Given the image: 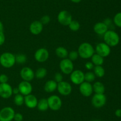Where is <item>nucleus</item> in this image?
<instances>
[{"instance_id":"19","label":"nucleus","mask_w":121,"mask_h":121,"mask_svg":"<svg viewBox=\"0 0 121 121\" xmlns=\"http://www.w3.org/2000/svg\"><path fill=\"white\" fill-rule=\"evenodd\" d=\"M108 26L104 22L97 23L93 27L95 32L99 35H104L108 30Z\"/></svg>"},{"instance_id":"11","label":"nucleus","mask_w":121,"mask_h":121,"mask_svg":"<svg viewBox=\"0 0 121 121\" xmlns=\"http://www.w3.org/2000/svg\"><path fill=\"white\" fill-rule=\"evenodd\" d=\"M57 89L60 94L65 96L69 95L72 91V85L70 83L63 81L57 83Z\"/></svg>"},{"instance_id":"44","label":"nucleus","mask_w":121,"mask_h":121,"mask_svg":"<svg viewBox=\"0 0 121 121\" xmlns=\"http://www.w3.org/2000/svg\"><path fill=\"white\" fill-rule=\"evenodd\" d=\"M99 121V120H94V121Z\"/></svg>"},{"instance_id":"13","label":"nucleus","mask_w":121,"mask_h":121,"mask_svg":"<svg viewBox=\"0 0 121 121\" xmlns=\"http://www.w3.org/2000/svg\"><path fill=\"white\" fill-rule=\"evenodd\" d=\"M79 90L83 96L85 97H89L93 92V85L91 84V83L84 81L80 84Z\"/></svg>"},{"instance_id":"43","label":"nucleus","mask_w":121,"mask_h":121,"mask_svg":"<svg viewBox=\"0 0 121 121\" xmlns=\"http://www.w3.org/2000/svg\"><path fill=\"white\" fill-rule=\"evenodd\" d=\"M70 1H71L73 3H79L82 0H70Z\"/></svg>"},{"instance_id":"40","label":"nucleus","mask_w":121,"mask_h":121,"mask_svg":"<svg viewBox=\"0 0 121 121\" xmlns=\"http://www.w3.org/2000/svg\"><path fill=\"white\" fill-rule=\"evenodd\" d=\"M115 114L116 116H117V117H121V109H118L117 110H116Z\"/></svg>"},{"instance_id":"27","label":"nucleus","mask_w":121,"mask_h":121,"mask_svg":"<svg viewBox=\"0 0 121 121\" xmlns=\"http://www.w3.org/2000/svg\"><path fill=\"white\" fill-rule=\"evenodd\" d=\"M14 103L17 106H21L24 103V97H23V95L21 94H15L14 98Z\"/></svg>"},{"instance_id":"39","label":"nucleus","mask_w":121,"mask_h":121,"mask_svg":"<svg viewBox=\"0 0 121 121\" xmlns=\"http://www.w3.org/2000/svg\"><path fill=\"white\" fill-rule=\"evenodd\" d=\"M104 23L108 26V27L109 28L110 26H112V23H113V21H112L110 18H106V19L104 20Z\"/></svg>"},{"instance_id":"7","label":"nucleus","mask_w":121,"mask_h":121,"mask_svg":"<svg viewBox=\"0 0 121 121\" xmlns=\"http://www.w3.org/2000/svg\"><path fill=\"white\" fill-rule=\"evenodd\" d=\"M106 103V97L104 94H95L92 98V104L95 107H102Z\"/></svg>"},{"instance_id":"41","label":"nucleus","mask_w":121,"mask_h":121,"mask_svg":"<svg viewBox=\"0 0 121 121\" xmlns=\"http://www.w3.org/2000/svg\"><path fill=\"white\" fill-rule=\"evenodd\" d=\"M20 91H19V90L18 88H13V93L15 94H19Z\"/></svg>"},{"instance_id":"31","label":"nucleus","mask_w":121,"mask_h":121,"mask_svg":"<svg viewBox=\"0 0 121 121\" xmlns=\"http://www.w3.org/2000/svg\"><path fill=\"white\" fill-rule=\"evenodd\" d=\"M27 60V56L24 54H18L15 55V62L18 64H24Z\"/></svg>"},{"instance_id":"33","label":"nucleus","mask_w":121,"mask_h":121,"mask_svg":"<svg viewBox=\"0 0 121 121\" xmlns=\"http://www.w3.org/2000/svg\"><path fill=\"white\" fill-rule=\"evenodd\" d=\"M50 21V17L48 15H44L40 20V22L43 24H47L48 23H49Z\"/></svg>"},{"instance_id":"18","label":"nucleus","mask_w":121,"mask_h":121,"mask_svg":"<svg viewBox=\"0 0 121 121\" xmlns=\"http://www.w3.org/2000/svg\"><path fill=\"white\" fill-rule=\"evenodd\" d=\"M43 29V24L40 21H34L31 23L30 26V31L32 34L38 35L42 32Z\"/></svg>"},{"instance_id":"8","label":"nucleus","mask_w":121,"mask_h":121,"mask_svg":"<svg viewBox=\"0 0 121 121\" xmlns=\"http://www.w3.org/2000/svg\"><path fill=\"white\" fill-rule=\"evenodd\" d=\"M70 80L76 85H80L85 81V74L80 70H76L72 71L70 74Z\"/></svg>"},{"instance_id":"26","label":"nucleus","mask_w":121,"mask_h":121,"mask_svg":"<svg viewBox=\"0 0 121 121\" xmlns=\"http://www.w3.org/2000/svg\"><path fill=\"white\" fill-rule=\"evenodd\" d=\"M34 74H35V77L38 79L43 78L47 75V70L44 68H40L37 70Z\"/></svg>"},{"instance_id":"1","label":"nucleus","mask_w":121,"mask_h":121,"mask_svg":"<svg viewBox=\"0 0 121 121\" xmlns=\"http://www.w3.org/2000/svg\"><path fill=\"white\" fill-rule=\"evenodd\" d=\"M104 40L105 43L110 47H114L119 43L120 37L119 34L114 30H108L104 34Z\"/></svg>"},{"instance_id":"3","label":"nucleus","mask_w":121,"mask_h":121,"mask_svg":"<svg viewBox=\"0 0 121 121\" xmlns=\"http://www.w3.org/2000/svg\"><path fill=\"white\" fill-rule=\"evenodd\" d=\"M15 64V55L9 52H5L0 56V64L6 68H11Z\"/></svg>"},{"instance_id":"4","label":"nucleus","mask_w":121,"mask_h":121,"mask_svg":"<svg viewBox=\"0 0 121 121\" xmlns=\"http://www.w3.org/2000/svg\"><path fill=\"white\" fill-rule=\"evenodd\" d=\"M15 111L11 107H5L0 110V121H12Z\"/></svg>"},{"instance_id":"23","label":"nucleus","mask_w":121,"mask_h":121,"mask_svg":"<svg viewBox=\"0 0 121 121\" xmlns=\"http://www.w3.org/2000/svg\"><path fill=\"white\" fill-rule=\"evenodd\" d=\"M37 107L38 109L40 111L44 112L47 110L48 109V102H47V100L46 98H41L40 100L38 101L37 103Z\"/></svg>"},{"instance_id":"5","label":"nucleus","mask_w":121,"mask_h":121,"mask_svg":"<svg viewBox=\"0 0 121 121\" xmlns=\"http://www.w3.org/2000/svg\"><path fill=\"white\" fill-rule=\"evenodd\" d=\"M48 108L52 110H59L62 105V101L61 98L56 95H52L47 98Z\"/></svg>"},{"instance_id":"35","label":"nucleus","mask_w":121,"mask_h":121,"mask_svg":"<svg viewBox=\"0 0 121 121\" xmlns=\"http://www.w3.org/2000/svg\"><path fill=\"white\" fill-rule=\"evenodd\" d=\"M63 78V75H61V74L59 73V72L56 73L55 74V75H54V81H55L56 82H57V83L62 81Z\"/></svg>"},{"instance_id":"30","label":"nucleus","mask_w":121,"mask_h":121,"mask_svg":"<svg viewBox=\"0 0 121 121\" xmlns=\"http://www.w3.org/2000/svg\"><path fill=\"white\" fill-rule=\"evenodd\" d=\"M96 76L93 72H87L85 74V81L91 83L95 79Z\"/></svg>"},{"instance_id":"24","label":"nucleus","mask_w":121,"mask_h":121,"mask_svg":"<svg viewBox=\"0 0 121 121\" xmlns=\"http://www.w3.org/2000/svg\"><path fill=\"white\" fill-rule=\"evenodd\" d=\"M92 59V62L94 64L95 66L96 65H102L104 62V58L102 57L99 55L95 53L93 54V56L91 57Z\"/></svg>"},{"instance_id":"15","label":"nucleus","mask_w":121,"mask_h":121,"mask_svg":"<svg viewBox=\"0 0 121 121\" xmlns=\"http://www.w3.org/2000/svg\"><path fill=\"white\" fill-rule=\"evenodd\" d=\"M20 93L23 96H27L31 93L33 87L30 83L26 81H22L19 84L18 87Z\"/></svg>"},{"instance_id":"37","label":"nucleus","mask_w":121,"mask_h":121,"mask_svg":"<svg viewBox=\"0 0 121 121\" xmlns=\"http://www.w3.org/2000/svg\"><path fill=\"white\" fill-rule=\"evenodd\" d=\"M5 36L3 32H0V46H2L5 42Z\"/></svg>"},{"instance_id":"22","label":"nucleus","mask_w":121,"mask_h":121,"mask_svg":"<svg viewBox=\"0 0 121 121\" xmlns=\"http://www.w3.org/2000/svg\"><path fill=\"white\" fill-rule=\"evenodd\" d=\"M56 54L59 58L65 59L68 56L69 52L65 47L59 46V47H57L56 49Z\"/></svg>"},{"instance_id":"14","label":"nucleus","mask_w":121,"mask_h":121,"mask_svg":"<svg viewBox=\"0 0 121 121\" xmlns=\"http://www.w3.org/2000/svg\"><path fill=\"white\" fill-rule=\"evenodd\" d=\"M49 53L47 49L45 48H40L37 50L34 54V58L39 62H44L48 59Z\"/></svg>"},{"instance_id":"9","label":"nucleus","mask_w":121,"mask_h":121,"mask_svg":"<svg viewBox=\"0 0 121 121\" xmlns=\"http://www.w3.org/2000/svg\"><path fill=\"white\" fill-rule=\"evenodd\" d=\"M59 23L63 26H69L72 21V16L70 13L66 10L61 11L57 15Z\"/></svg>"},{"instance_id":"21","label":"nucleus","mask_w":121,"mask_h":121,"mask_svg":"<svg viewBox=\"0 0 121 121\" xmlns=\"http://www.w3.org/2000/svg\"><path fill=\"white\" fill-rule=\"evenodd\" d=\"M93 90L95 94H104L105 91V85L101 82L97 81L93 85Z\"/></svg>"},{"instance_id":"29","label":"nucleus","mask_w":121,"mask_h":121,"mask_svg":"<svg viewBox=\"0 0 121 121\" xmlns=\"http://www.w3.org/2000/svg\"><path fill=\"white\" fill-rule=\"evenodd\" d=\"M113 23L117 27L121 28V12L117 13L113 19Z\"/></svg>"},{"instance_id":"34","label":"nucleus","mask_w":121,"mask_h":121,"mask_svg":"<svg viewBox=\"0 0 121 121\" xmlns=\"http://www.w3.org/2000/svg\"><path fill=\"white\" fill-rule=\"evenodd\" d=\"M8 81V77L4 74L0 75V84L7 83Z\"/></svg>"},{"instance_id":"36","label":"nucleus","mask_w":121,"mask_h":121,"mask_svg":"<svg viewBox=\"0 0 121 121\" xmlns=\"http://www.w3.org/2000/svg\"><path fill=\"white\" fill-rule=\"evenodd\" d=\"M14 120L15 121H22L23 120V116L20 113H17L14 115Z\"/></svg>"},{"instance_id":"6","label":"nucleus","mask_w":121,"mask_h":121,"mask_svg":"<svg viewBox=\"0 0 121 121\" xmlns=\"http://www.w3.org/2000/svg\"><path fill=\"white\" fill-rule=\"evenodd\" d=\"M60 68L61 72L65 74H70L74 69L73 61L69 58L63 59L60 62Z\"/></svg>"},{"instance_id":"38","label":"nucleus","mask_w":121,"mask_h":121,"mask_svg":"<svg viewBox=\"0 0 121 121\" xmlns=\"http://www.w3.org/2000/svg\"><path fill=\"white\" fill-rule=\"evenodd\" d=\"M85 68L88 70H93L94 68V64L92 62H87L85 64Z\"/></svg>"},{"instance_id":"28","label":"nucleus","mask_w":121,"mask_h":121,"mask_svg":"<svg viewBox=\"0 0 121 121\" xmlns=\"http://www.w3.org/2000/svg\"><path fill=\"white\" fill-rule=\"evenodd\" d=\"M80 27V23H79V21H76V20H72L70 23L69 24V28L73 32H76V31L79 30Z\"/></svg>"},{"instance_id":"12","label":"nucleus","mask_w":121,"mask_h":121,"mask_svg":"<svg viewBox=\"0 0 121 121\" xmlns=\"http://www.w3.org/2000/svg\"><path fill=\"white\" fill-rule=\"evenodd\" d=\"M13 94V88L8 83L0 84V96L2 98H9Z\"/></svg>"},{"instance_id":"16","label":"nucleus","mask_w":121,"mask_h":121,"mask_svg":"<svg viewBox=\"0 0 121 121\" xmlns=\"http://www.w3.org/2000/svg\"><path fill=\"white\" fill-rule=\"evenodd\" d=\"M20 76L24 81H31L35 77L34 71L29 67H24L20 71Z\"/></svg>"},{"instance_id":"2","label":"nucleus","mask_w":121,"mask_h":121,"mask_svg":"<svg viewBox=\"0 0 121 121\" xmlns=\"http://www.w3.org/2000/svg\"><path fill=\"white\" fill-rule=\"evenodd\" d=\"M78 52L79 56H80L82 58L89 59L95 53V49L91 44L85 42L79 46Z\"/></svg>"},{"instance_id":"32","label":"nucleus","mask_w":121,"mask_h":121,"mask_svg":"<svg viewBox=\"0 0 121 121\" xmlns=\"http://www.w3.org/2000/svg\"><path fill=\"white\" fill-rule=\"evenodd\" d=\"M78 56H79V53H78V51H72L68 54L69 59L72 60V61L75 60L76 59H78Z\"/></svg>"},{"instance_id":"42","label":"nucleus","mask_w":121,"mask_h":121,"mask_svg":"<svg viewBox=\"0 0 121 121\" xmlns=\"http://www.w3.org/2000/svg\"><path fill=\"white\" fill-rule=\"evenodd\" d=\"M4 30V25L0 21V32H3Z\"/></svg>"},{"instance_id":"10","label":"nucleus","mask_w":121,"mask_h":121,"mask_svg":"<svg viewBox=\"0 0 121 121\" xmlns=\"http://www.w3.org/2000/svg\"><path fill=\"white\" fill-rule=\"evenodd\" d=\"M111 47L104 43H99L96 46V52L103 58L108 56L111 53Z\"/></svg>"},{"instance_id":"17","label":"nucleus","mask_w":121,"mask_h":121,"mask_svg":"<svg viewBox=\"0 0 121 121\" xmlns=\"http://www.w3.org/2000/svg\"><path fill=\"white\" fill-rule=\"evenodd\" d=\"M24 103L27 107L30 109H34L37 106L38 100L35 96L30 94L27 96H25Z\"/></svg>"},{"instance_id":"25","label":"nucleus","mask_w":121,"mask_h":121,"mask_svg":"<svg viewBox=\"0 0 121 121\" xmlns=\"http://www.w3.org/2000/svg\"><path fill=\"white\" fill-rule=\"evenodd\" d=\"M93 73L96 77L102 78L105 75V69L102 65H96L93 68Z\"/></svg>"},{"instance_id":"20","label":"nucleus","mask_w":121,"mask_h":121,"mask_svg":"<svg viewBox=\"0 0 121 121\" xmlns=\"http://www.w3.org/2000/svg\"><path fill=\"white\" fill-rule=\"evenodd\" d=\"M57 87V83L54 80H48L44 85V90L46 92L52 93L55 91Z\"/></svg>"}]
</instances>
